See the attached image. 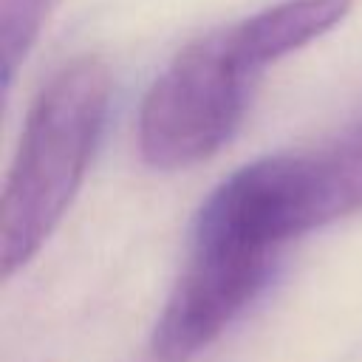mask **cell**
I'll return each instance as SVG.
<instances>
[{
	"instance_id": "cell-1",
	"label": "cell",
	"mask_w": 362,
	"mask_h": 362,
	"mask_svg": "<svg viewBox=\"0 0 362 362\" xmlns=\"http://www.w3.org/2000/svg\"><path fill=\"white\" fill-rule=\"evenodd\" d=\"M288 226L249 167L223 178L198 209L187 263L156 320V362H192L260 294Z\"/></svg>"
},
{
	"instance_id": "cell-2",
	"label": "cell",
	"mask_w": 362,
	"mask_h": 362,
	"mask_svg": "<svg viewBox=\"0 0 362 362\" xmlns=\"http://www.w3.org/2000/svg\"><path fill=\"white\" fill-rule=\"evenodd\" d=\"M110 71L99 57L62 65L28 107L0 201V269H25L65 218L110 107Z\"/></svg>"
},
{
	"instance_id": "cell-3",
	"label": "cell",
	"mask_w": 362,
	"mask_h": 362,
	"mask_svg": "<svg viewBox=\"0 0 362 362\" xmlns=\"http://www.w3.org/2000/svg\"><path fill=\"white\" fill-rule=\"evenodd\" d=\"M260 68L232 25L181 48L144 93L139 153L153 170H184L218 153L238 130Z\"/></svg>"
},
{
	"instance_id": "cell-4",
	"label": "cell",
	"mask_w": 362,
	"mask_h": 362,
	"mask_svg": "<svg viewBox=\"0 0 362 362\" xmlns=\"http://www.w3.org/2000/svg\"><path fill=\"white\" fill-rule=\"evenodd\" d=\"M348 11L351 0H283L235 23L232 31L243 54L263 71L331 31Z\"/></svg>"
},
{
	"instance_id": "cell-5",
	"label": "cell",
	"mask_w": 362,
	"mask_h": 362,
	"mask_svg": "<svg viewBox=\"0 0 362 362\" xmlns=\"http://www.w3.org/2000/svg\"><path fill=\"white\" fill-rule=\"evenodd\" d=\"M317 229L362 209V116L331 141L305 153Z\"/></svg>"
},
{
	"instance_id": "cell-6",
	"label": "cell",
	"mask_w": 362,
	"mask_h": 362,
	"mask_svg": "<svg viewBox=\"0 0 362 362\" xmlns=\"http://www.w3.org/2000/svg\"><path fill=\"white\" fill-rule=\"evenodd\" d=\"M57 3L59 0H0V59L6 93L11 90L20 65L28 59Z\"/></svg>"
}]
</instances>
